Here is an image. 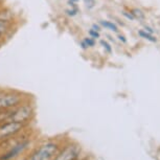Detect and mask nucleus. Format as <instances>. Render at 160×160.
Instances as JSON below:
<instances>
[{"label":"nucleus","mask_w":160,"mask_h":160,"mask_svg":"<svg viewBox=\"0 0 160 160\" xmlns=\"http://www.w3.org/2000/svg\"><path fill=\"white\" fill-rule=\"evenodd\" d=\"M99 43H101V45L102 46V48L107 51L108 53H111L112 52V46L110 45V43L108 41H106V40H101L99 41Z\"/></svg>","instance_id":"10"},{"label":"nucleus","mask_w":160,"mask_h":160,"mask_svg":"<svg viewBox=\"0 0 160 160\" xmlns=\"http://www.w3.org/2000/svg\"><path fill=\"white\" fill-rule=\"evenodd\" d=\"M21 128H22V122H13V120L3 122L0 126V137L2 138V137L8 136V135L15 134V133H17Z\"/></svg>","instance_id":"3"},{"label":"nucleus","mask_w":160,"mask_h":160,"mask_svg":"<svg viewBox=\"0 0 160 160\" xmlns=\"http://www.w3.org/2000/svg\"><path fill=\"white\" fill-rule=\"evenodd\" d=\"M83 41L85 42V44L89 47H94L95 46V40L91 37H86L83 39Z\"/></svg>","instance_id":"12"},{"label":"nucleus","mask_w":160,"mask_h":160,"mask_svg":"<svg viewBox=\"0 0 160 160\" xmlns=\"http://www.w3.org/2000/svg\"><path fill=\"white\" fill-rule=\"evenodd\" d=\"M3 42H4V40H0V47H1L2 44H3Z\"/></svg>","instance_id":"22"},{"label":"nucleus","mask_w":160,"mask_h":160,"mask_svg":"<svg viewBox=\"0 0 160 160\" xmlns=\"http://www.w3.org/2000/svg\"><path fill=\"white\" fill-rule=\"evenodd\" d=\"M138 35H139L141 38L146 39V40L150 41V42H153V43H156V42H157V38L154 37L152 34L147 32L146 31H139V32H138Z\"/></svg>","instance_id":"8"},{"label":"nucleus","mask_w":160,"mask_h":160,"mask_svg":"<svg viewBox=\"0 0 160 160\" xmlns=\"http://www.w3.org/2000/svg\"><path fill=\"white\" fill-rule=\"evenodd\" d=\"M78 149L77 147H69L56 160H73L78 157Z\"/></svg>","instance_id":"5"},{"label":"nucleus","mask_w":160,"mask_h":160,"mask_svg":"<svg viewBox=\"0 0 160 160\" xmlns=\"http://www.w3.org/2000/svg\"><path fill=\"white\" fill-rule=\"evenodd\" d=\"M122 15L127 18V19H129V20H131V21H132V20H135V18H134V16L132 15V13H128V12H125V11H123V12H122Z\"/></svg>","instance_id":"15"},{"label":"nucleus","mask_w":160,"mask_h":160,"mask_svg":"<svg viewBox=\"0 0 160 160\" xmlns=\"http://www.w3.org/2000/svg\"><path fill=\"white\" fill-rule=\"evenodd\" d=\"M84 3H85L86 8H88V10H91V8H93L95 7L96 4V1L95 0H83Z\"/></svg>","instance_id":"13"},{"label":"nucleus","mask_w":160,"mask_h":160,"mask_svg":"<svg viewBox=\"0 0 160 160\" xmlns=\"http://www.w3.org/2000/svg\"><path fill=\"white\" fill-rule=\"evenodd\" d=\"M99 24L102 26V28L109 29V31L113 32H118V28H117V25L115 23L111 22V21H108V20H102L99 21Z\"/></svg>","instance_id":"6"},{"label":"nucleus","mask_w":160,"mask_h":160,"mask_svg":"<svg viewBox=\"0 0 160 160\" xmlns=\"http://www.w3.org/2000/svg\"><path fill=\"white\" fill-rule=\"evenodd\" d=\"M71 1H73V2H75V3H77V2H78L80 0H71Z\"/></svg>","instance_id":"24"},{"label":"nucleus","mask_w":160,"mask_h":160,"mask_svg":"<svg viewBox=\"0 0 160 160\" xmlns=\"http://www.w3.org/2000/svg\"><path fill=\"white\" fill-rule=\"evenodd\" d=\"M26 143H22V144H18V146H16L14 148V150H12L10 153L8 154L7 156L3 157V159H8V158H12V157H15L17 156L18 154L20 153V151H22L24 148H25Z\"/></svg>","instance_id":"7"},{"label":"nucleus","mask_w":160,"mask_h":160,"mask_svg":"<svg viewBox=\"0 0 160 160\" xmlns=\"http://www.w3.org/2000/svg\"><path fill=\"white\" fill-rule=\"evenodd\" d=\"M78 13V8H67V10H65V14L67 15L68 17H74L77 16Z\"/></svg>","instance_id":"11"},{"label":"nucleus","mask_w":160,"mask_h":160,"mask_svg":"<svg viewBox=\"0 0 160 160\" xmlns=\"http://www.w3.org/2000/svg\"><path fill=\"white\" fill-rule=\"evenodd\" d=\"M108 38H109V40H110V41H114V40H113V39H112V38H111V37H110V36H108Z\"/></svg>","instance_id":"23"},{"label":"nucleus","mask_w":160,"mask_h":160,"mask_svg":"<svg viewBox=\"0 0 160 160\" xmlns=\"http://www.w3.org/2000/svg\"><path fill=\"white\" fill-rule=\"evenodd\" d=\"M144 31H146L147 32H149V34H153L154 32V29L151 28L150 26H144Z\"/></svg>","instance_id":"19"},{"label":"nucleus","mask_w":160,"mask_h":160,"mask_svg":"<svg viewBox=\"0 0 160 160\" xmlns=\"http://www.w3.org/2000/svg\"><path fill=\"white\" fill-rule=\"evenodd\" d=\"M22 94L16 92H4L0 90V109H11L22 102Z\"/></svg>","instance_id":"1"},{"label":"nucleus","mask_w":160,"mask_h":160,"mask_svg":"<svg viewBox=\"0 0 160 160\" xmlns=\"http://www.w3.org/2000/svg\"><path fill=\"white\" fill-rule=\"evenodd\" d=\"M117 38H118V40L122 41V43H127V39H126V37L123 35H118V36H117Z\"/></svg>","instance_id":"17"},{"label":"nucleus","mask_w":160,"mask_h":160,"mask_svg":"<svg viewBox=\"0 0 160 160\" xmlns=\"http://www.w3.org/2000/svg\"><path fill=\"white\" fill-rule=\"evenodd\" d=\"M14 28V22L0 19V40H4L8 35L12 34Z\"/></svg>","instance_id":"4"},{"label":"nucleus","mask_w":160,"mask_h":160,"mask_svg":"<svg viewBox=\"0 0 160 160\" xmlns=\"http://www.w3.org/2000/svg\"><path fill=\"white\" fill-rule=\"evenodd\" d=\"M92 29H94V31H96V32H101V26L98 25V24H96V23H93L92 24V28H91Z\"/></svg>","instance_id":"16"},{"label":"nucleus","mask_w":160,"mask_h":160,"mask_svg":"<svg viewBox=\"0 0 160 160\" xmlns=\"http://www.w3.org/2000/svg\"><path fill=\"white\" fill-rule=\"evenodd\" d=\"M4 7V0H0V8Z\"/></svg>","instance_id":"21"},{"label":"nucleus","mask_w":160,"mask_h":160,"mask_svg":"<svg viewBox=\"0 0 160 160\" xmlns=\"http://www.w3.org/2000/svg\"><path fill=\"white\" fill-rule=\"evenodd\" d=\"M80 46H81V48H82V49H84V50L88 49V46H87V45L85 44V42H84L83 40L80 42Z\"/></svg>","instance_id":"18"},{"label":"nucleus","mask_w":160,"mask_h":160,"mask_svg":"<svg viewBox=\"0 0 160 160\" xmlns=\"http://www.w3.org/2000/svg\"><path fill=\"white\" fill-rule=\"evenodd\" d=\"M88 34H89V36L91 38H93L95 40V39H98L99 37H101V35H99V32H96V31H94V29H89V32H88Z\"/></svg>","instance_id":"14"},{"label":"nucleus","mask_w":160,"mask_h":160,"mask_svg":"<svg viewBox=\"0 0 160 160\" xmlns=\"http://www.w3.org/2000/svg\"><path fill=\"white\" fill-rule=\"evenodd\" d=\"M132 15L134 16L135 19H138V20H143L144 19V14L143 12L139 10V8H133L131 11Z\"/></svg>","instance_id":"9"},{"label":"nucleus","mask_w":160,"mask_h":160,"mask_svg":"<svg viewBox=\"0 0 160 160\" xmlns=\"http://www.w3.org/2000/svg\"><path fill=\"white\" fill-rule=\"evenodd\" d=\"M57 146L56 144L49 143L41 148L34 156L32 157L31 160H49L51 157L53 156V154L56 153Z\"/></svg>","instance_id":"2"},{"label":"nucleus","mask_w":160,"mask_h":160,"mask_svg":"<svg viewBox=\"0 0 160 160\" xmlns=\"http://www.w3.org/2000/svg\"><path fill=\"white\" fill-rule=\"evenodd\" d=\"M67 4L69 5V7H71V8H75V7H77V5H75V2L71 1V0H68V1H67Z\"/></svg>","instance_id":"20"}]
</instances>
